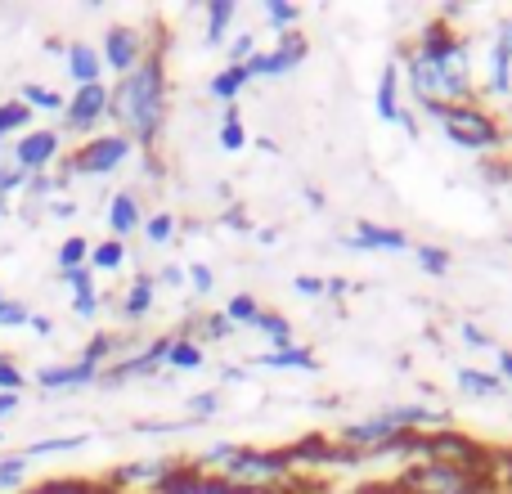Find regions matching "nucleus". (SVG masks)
Masks as SVG:
<instances>
[{"mask_svg":"<svg viewBox=\"0 0 512 494\" xmlns=\"http://www.w3.org/2000/svg\"><path fill=\"white\" fill-rule=\"evenodd\" d=\"M167 104H171V81L162 50H153L140 68L108 86V122L117 126V135H126L144 153H153V144L162 140Z\"/></svg>","mask_w":512,"mask_h":494,"instance_id":"f257e3e1","label":"nucleus"},{"mask_svg":"<svg viewBox=\"0 0 512 494\" xmlns=\"http://www.w3.org/2000/svg\"><path fill=\"white\" fill-rule=\"evenodd\" d=\"M436 131L445 135V144H454L459 153L472 158H499L508 149V122L486 104V99H468V104H454L445 113L432 117Z\"/></svg>","mask_w":512,"mask_h":494,"instance_id":"f03ea898","label":"nucleus"},{"mask_svg":"<svg viewBox=\"0 0 512 494\" xmlns=\"http://www.w3.org/2000/svg\"><path fill=\"white\" fill-rule=\"evenodd\" d=\"M135 158V144L126 140V135L108 131V135H90L81 149H72L68 158H63V180L72 176H113V171H122L126 162Z\"/></svg>","mask_w":512,"mask_h":494,"instance_id":"7ed1b4c3","label":"nucleus"},{"mask_svg":"<svg viewBox=\"0 0 512 494\" xmlns=\"http://www.w3.org/2000/svg\"><path fill=\"white\" fill-rule=\"evenodd\" d=\"M306 59H310V41L301 32L274 36L270 45H261L248 59V77L252 81H288Z\"/></svg>","mask_w":512,"mask_h":494,"instance_id":"20e7f679","label":"nucleus"},{"mask_svg":"<svg viewBox=\"0 0 512 494\" xmlns=\"http://www.w3.org/2000/svg\"><path fill=\"white\" fill-rule=\"evenodd\" d=\"M153 50H162V45L149 41V32H140V27H131V23L108 27L104 41H99V59H104V72H113V77H126V72H135Z\"/></svg>","mask_w":512,"mask_h":494,"instance_id":"39448f33","label":"nucleus"},{"mask_svg":"<svg viewBox=\"0 0 512 494\" xmlns=\"http://www.w3.org/2000/svg\"><path fill=\"white\" fill-rule=\"evenodd\" d=\"M9 162H14L23 176H41L54 162H63V131L59 126H36V131L18 135L14 149H9Z\"/></svg>","mask_w":512,"mask_h":494,"instance_id":"423d86ee","label":"nucleus"},{"mask_svg":"<svg viewBox=\"0 0 512 494\" xmlns=\"http://www.w3.org/2000/svg\"><path fill=\"white\" fill-rule=\"evenodd\" d=\"M59 122H63V131L90 140V135L108 122V86H77L68 95V104H63Z\"/></svg>","mask_w":512,"mask_h":494,"instance_id":"0eeeda50","label":"nucleus"},{"mask_svg":"<svg viewBox=\"0 0 512 494\" xmlns=\"http://www.w3.org/2000/svg\"><path fill=\"white\" fill-rule=\"evenodd\" d=\"M342 247H351V252H373V256H400V252H409V234L405 230H396V225H387V221H355V230H346L342 234Z\"/></svg>","mask_w":512,"mask_h":494,"instance_id":"6e6552de","label":"nucleus"},{"mask_svg":"<svg viewBox=\"0 0 512 494\" xmlns=\"http://www.w3.org/2000/svg\"><path fill=\"white\" fill-rule=\"evenodd\" d=\"M144 203H140V194L135 189H117V194H108V203H104V225H108V239H131V234H140L144 230Z\"/></svg>","mask_w":512,"mask_h":494,"instance_id":"1a4fd4ad","label":"nucleus"},{"mask_svg":"<svg viewBox=\"0 0 512 494\" xmlns=\"http://www.w3.org/2000/svg\"><path fill=\"white\" fill-rule=\"evenodd\" d=\"M373 113H378V122H387V126H405V117H409L405 86H400L396 59H391L387 68L378 72V86H373Z\"/></svg>","mask_w":512,"mask_h":494,"instance_id":"9d476101","label":"nucleus"},{"mask_svg":"<svg viewBox=\"0 0 512 494\" xmlns=\"http://www.w3.org/2000/svg\"><path fill=\"white\" fill-rule=\"evenodd\" d=\"M99 364H90V360H72V364H45V369H36V387L41 391H81V387H95L99 382Z\"/></svg>","mask_w":512,"mask_h":494,"instance_id":"9b49d317","label":"nucleus"},{"mask_svg":"<svg viewBox=\"0 0 512 494\" xmlns=\"http://www.w3.org/2000/svg\"><path fill=\"white\" fill-rule=\"evenodd\" d=\"M454 391L463 400H477V405H490V400H504L508 387L490 373V364H459L454 369Z\"/></svg>","mask_w":512,"mask_h":494,"instance_id":"f8f14e48","label":"nucleus"},{"mask_svg":"<svg viewBox=\"0 0 512 494\" xmlns=\"http://www.w3.org/2000/svg\"><path fill=\"white\" fill-rule=\"evenodd\" d=\"M477 86H481V99L512 95V59H508L504 45L486 41V59L477 63Z\"/></svg>","mask_w":512,"mask_h":494,"instance_id":"ddd939ff","label":"nucleus"},{"mask_svg":"<svg viewBox=\"0 0 512 494\" xmlns=\"http://www.w3.org/2000/svg\"><path fill=\"white\" fill-rule=\"evenodd\" d=\"M63 68H68V77H72V90L104 86V59H99V45H90V41L63 45Z\"/></svg>","mask_w":512,"mask_h":494,"instance_id":"4468645a","label":"nucleus"},{"mask_svg":"<svg viewBox=\"0 0 512 494\" xmlns=\"http://www.w3.org/2000/svg\"><path fill=\"white\" fill-rule=\"evenodd\" d=\"M207 364V346L198 342L189 328H180V333H171L167 342V360H162V369L167 373H198Z\"/></svg>","mask_w":512,"mask_h":494,"instance_id":"2eb2a0df","label":"nucleus"},{"mask_svg":"<svg viewBox=\"0 0 512 494\" xmlns=\"http://www.w3.org/2000/svg\"><path fill=\"white\" fill-rule=\"evenodd\" d=\"M153 306H158V283H153V274H135L131 288H122V297H117V310H122L126 324L149 319Z\"/></svg>","mask_w":512,"mask_h":494,"instance_id":"dca6fc26","label":"nucleus"},{"mask_svg":"<svg viewBox=\"0 0 512 494\" xmlns=\"http://www.w3.org/2000/svg\"><path fill=\"white\" fill-rule=\"evenodd\" d=\"M252 364H261V369H270V373H315L319 369L315 351H310L306 342L283 346V351H261Z\"/></svg>","mask_w":512,"mask_h":494,"instance_id":"f3484780","label":"nucleus"},{"mask_svg":"<svg viewBox=\"0 0 512 494\" xmlns=\"http://www.w3.org/2000/svg\"><path fill=\"white\" fill-rule=\"evenodd\" d=\"M234 23H239V5H234V0H212V5H203V41L207 45L230 41Z\"/></svg>","mask_w":512,"mask_h":494,"instance_id":"a211bd4d","label":"nucleus"},{"mask_svg":"<svg viewBox=\"0 0 512 494\" xmlns=\"http://www.w3.org/2000/svg\"><path fill=\"white\" fill-rule=\"evenodd\" d=\"M252 86V77H248V68H234V63H225L221 72H216L212 81H207V95L216 99V104H225V108H239V99H243V90Z\"/></svg>","mask_w":512,"mask_h":494,"instance_id":"6ab92c4d","label":"nucleus"},{"mask_svg":"<svg viewBox=\"0 0 512 494\" xmlns=\"http://www.w3.org/2000/svg\"><path fill=\"white\" fill-rule=\"evenodd\" d=\"M252 333H261L265 351H283V346H297L292 319H288V315H279V310H261V319L252 324Z\"/></svg>","mask_w":512,"mask_h":494,"instance_id":"aec40b11","label":"nucleus"},{"mask_svg":"<svg viewBox=\"0 0 512 494\" xmlns=\"http://www.w3.org/2000/svg\"><path fill=\"white\" fill-rule=\"evenodd\" d=\"M301 18H306V9H301V5H292V0H265V5H261V23L270 27L274 36H288V32H297V27H301Z\"/></svg>","mask_w":512,"mask_h":494,"instance_id":"412c9836","label":"nucleus"},{"mask_svg":"<svg viewBox=\"0 0 512 494\" xmlns=\"http://www.w3.org/2000/svg\"><path fill=\"white\" fill-rule=\"evenodd\" d=\"M252 144L248 126H243V113L239 108H225L221 113V126H216V149L221 153H243Z\"/></svg>","mask_w":512,"mask_h":494,"instance_id":"4be33fe9","label":"nucleus"},{"mask_svg":"<svg viewBox=\"0 0 512 494\" xmlns=\"http://www.w3.org/2000/svg\"><path fill=\"white\" fill-rule=\"evenodd\" d=\"M90 445V436H45V441H32V445H23V459L32 463V459H59V454H77V450H86Z\"/></svg>","mask_w":512,"mask_h":494,"instance_id":"5701e85b","label":"nucleus"},{"mask_svg":"<svg viewBox=\"0 0 512 494\" xmlns=\"http://www.w3.org/2000/svg\"><path fill=\"white\" fill-rule=\"evenodd\" d=\"M126 256H131V252H126L122 239H104V243H90V261L86 265L95 270V279H99V274H117V270H122Z\"/></svg>","mask_w":512,"mask_h":494,"instance_id":"b1692460","label":"nucleus"},{"mask_svg":"<svg viewBox=\"0 0 512 494\" xmlns=\"http://www.w3.org/2000/svg\"><path fill=\"white\" fill-rule=\"evenodd\" d=\"M414 265L423 274H432V279H445V274L454 270V256H450V247H441V243H414Z\"/></svg>","mask_w":512,"mask_h":494,"instance_id":"393cba45","label":"nucleus"},{"mask_svg":"<svg viewBox=\"0 0 512 494\" xmlns=\"http://www.w3.org/2000/svg\"><path fill=\"white\" fill-rule=\"evenodd\" d=\"M144 243H149V247H171V243H176V234H180V221H176V216H171V212H149V216H144Z\"/></svg>","mask_w":512,"mask_h":494,"instance_id":"a878e982","label":"nucleus"},{"mask_svg":"<svg viewBox=\"0 0 512 494\" xmlns=\"http://www.w3.org/2000/svg\"><path fill=\"white\" fill-rule=\"evenodd\" d=\"M32 108L23 104V99H5L0 104V140H9V135H27L32 131Z\"/></svg>","mask_w":512,"mask_h":494,"instance_id":"bb28decb","label":"nucleus"},{"mask_svg":"<svg viewBox=\"0 0 512 494\" xmlns=\"http://www.w3.org/2000/svg\"><path fill=\"white\" fill-rule=\"evenodd\" d=\"M189 333L198 337V342H225V337H234L239 333V328L230 324V319H225V310H212V315H198L194 324H189Z\"/></svg>","mask_w":512,"mask_h":494,"instance_id":"cd10ccee","label":"nucleus"},{"mask_svg":"<svg viewBox=\"0 0 512 494\" xmlns=\"http://www.w3.org/2000/svg\"><path fill=\"white\" fill-rule=\"evenodd\" d=\"M221 310H225V319H230L234 328H252L256 319H261V310H265V306L252 297V292H234V297L225 301Z\"/></svg>","mask_w":512,"mask_h":494,"instance_id":"c85d7f7f","label":"nucleus"},{"mask_svg":"<svg viewBox=\"0 0 512 494\" xmlns=\"http://www.w3.org/2000/svg\"><path fill=\"white\" fill-rule=\"evenodd\" d=\"M18 99H23L27 108H41V113H63V104H68V95H59L54 86H36V81H27L23 90H18Z\"/></svg>","mask_w":512,"mask_h":494,"instance_id":"c756f323","label":"nucleus"},{"mask_svg":"<svg viewBox=\"0 0 512 494\" xmlns=\"http://www.w3.org/2000/svg\"><path fill=\"white\" fill-rule=\"evenodd\" d=\"M86 261H90V239H81V234H68V239L59 243V252H54V265H59V274L81 270Z\"/></svg>","mask_w":512,"mask_h":494,"instance_id":"7c9ffc66","label":"nucleus"},{"mask_svg":"<svg viewBox=\"0 0 512 494\" xmlns=\"http://www.w3.org/2000/svg\"><path fill=\"white\" fill-rule=\"evenodd\" d=\"M256 50H261V36H256L252 27H248V32H234L230 41H225V63H234V68H248V59H252Z\"/></svg>","mask_w":512,"mask_h":494,"instance_id":"2f4dec72","label":"nucleus"},{"mask_svg":"<svg viewBox=\"0 0 512 494\" xmlns=\"http://www.w3.org/2000/svg\"><path fill=\"white\" fill-rule=\"evenodd\" d=\"M27 486V459L23 454H5L0 459V494H14Z\"/></svg>","mask_w":512,"mask_h":494,"instance_id":"473e14b6","label":"nucleus"},{"mask_svg":"<svg viewBox=\"0 0 512 494\" xmlns=\"http://www.w3.org/2000/svg\"><path fill=\"white\" fill-rule=\"evenodd\" d=\"M185 409H189V423H207V418L221 414V391H194L185 400Z\"/></svg>","mask_w":512,"mask_h":494,"instance_id":"72a5a7b5","label":"nucleus"},{"mask_svg":"<svg viewBox=\"0 0 512 494\" xmlns=\"http://www.w3.org/2000/svg\"><path fill=\"white\" fill-rule=\"evenodd\" d=\"M185 274H189V292H194V297H212L216 292V274L207 261H189Z\"/></svg>","mask_w":512,"mask_h":494,"instance_id":"f704fd0d","label":"nucleus"},{"mask_svg":"<svg viewBox=\"0 0 512 494\" xmlns=\"http://www.w3.org/2000/svg\"><path fill=\"white\" fill-rule=\"evenodd\" d=\"M27 319H32V306L18 297H5L0 301V328H27Z\"/></svg>","mask_w":512,"mask_h":494,"instance_id":"c9c22d12","label":"nucleus"},{"mask_svg":"<svg viewBox=\"0 0 512 494\" xmlns=\"http://www.w3.org/2000/svg\"><path fill=\"white\" fill-rule=\"evenodd\" d=\"M153 283H158V292L167 288V292H189V274H185V265H176V261H167L158 274H153Z\"/></svg>","mask_w":512,"mask_h":494,"instance_id":"e433bc0d","label":"nucleus"},{"mask_svg":"<svg viewBox=\"0 0 512 494\" xmlns=\"http://www.w3.org/2000/svg\"><path fill=\"white\" fill-rule=\"evenodd\" d=\"M23 387H27V373L18 369L9 355H0V391H9V396H23Z\"/></svg>","mask_w":512,"mask_h":494,"instance_id":"4c0bfd02","label":"nucleus"},{"mask_svg":"<svg viewBox=\"0 0 512 494\" xmlns=\"http://www.w3.org/2000/svg\"><path fill=\"white\" fill-rule=\"evenodd\" d=\"M59 279H63V288H68V297H81V292H95V288H99V283H95V270H90V265L59 274Z\"/></svg>","mask_w":512,"mask_h":494,"instance_id":"58836bf2","label":"nucleus"},{"mask_svg":"<svg viewBox=\"0 0 512 494\" xmlns=\"http://www.w3.org/2000/svg\"><path fill=\"white\" fill-rule=\"evenodd\" d=\"M459 337H463V342L472 346V351H490V355L499 351L495 333H486V328H481V324H459Z\"/></svg>","mask_w":512,"mask_h":494,"instance_id":"ea45409f","label":"nucleus"},{"mask_svg":"<svg viewBox=\"0 0 512 494\" xmlns=\"http://www.w3.org/2000/svg\"><path fill=\"white\" fill-rule=\"evenodd\" d=\"M99 310H104V292H81V297H72V315L77 319H95Z\"/></svg>","mask_w":512,"mask_h":494,"instance_id":"a19ab883","label":"nucleus"},{"mask_svg":"<svg viewBox=\"0 0 512 494\" xmlns=\"http://www.w3.org/2000/svg\"><path fill=\"white\" fill-rule=\"evenodd\" d=\"M27 185V176H23V171H18L14 167V162H0V198H9V194H18V189H23Z\"/></svg>","mask_w":512,"mask_h":494,"instance_id":"79ce46f5","label":"nucleus"},{"mask_svg":"<svg viewBox=\"0 0 512 494\" xmlns=\"http://www.w3.org/2000/svg\"><path fill=\"white\" fill-rule=\"evenodd\" d=\"M292 292H297L301 301H319L324 297V279H319V274H297V279H292Z\"/></svg>","mask_w":512,"mask_h":494,"instance_id":"37998d69","label":"nucleus"},{"mask_svg":"<svg viewBox=\"0 0 512 494\" xmlns=\"http://www.w3.org/2000/svg\"><path fill=\"white\" fill-rule=\"evenodd\" d=\"M41 212H50V216H77V203H72V198H50V203L41 207Z\"/></svg>","mask_w":512,"mask_h":494,"instance_id":"c03bdc74","label":"nucleus"},{"mask_svg":"<svg viewBox=\"0 0 512 494\" xmlns=\"http://www.w3.org/2000/svg\"><path fill=\"white\" fill-rule=\"evenodd\" d=\"M490 41H495V45H504V50H508V59H512V14H508L499 27H495V36H490Z\"/></svg>","mask_w":512,"mask_h":494,"instance_id":"a18cd8bd","label":"nucleus"},{"mask_svg":"<svg viewBox=\"0 0 512 494\" xmlns=\"http://www.w3.org/2000/svg\"><path fill=\"white\" fill-rule=\"evenodd\" d=\"M27 328H32L36 337H50V333H54V319H50V315H36V310H32V319H27Z\"/></svg>","mask_w":512,"mask_h":494,"instance_id":"49530a36","label":"nucleus"},{"mask_svg":"<svg viewBox=\"0 0 512 494\" xmlns=\"http://www.w3.org/2000/svg\"><path fill=\"white\" fill-rule=\"evenodd\" d=\"M18 409V396H9V391H0V418H9Z\"/></svg>","mask_w":512,"mask_h":494,"instance_id":"de8ad7c7","label":"nucleus"},{"mask_svg":"<svg viewBox=\"0 0 512 494\" xmlns=\"http://www.w3.org/2000/svg\"><path fill=\"white\" fill-rule=\"evenodd\" d=\"M5 216H9V198H0V221H5Z\"/></svg>","mask_w":512,"mask_h":494,"instance_id":"09e8293b","label":"nucleus"},{"mask_svg":"<svg viewBox=\"0 0 512 494\" xmlns=\"http://www.w3.org/2000/svg\"><path fill=\"white\" fill-rule=\"evenodd\" d=\"M5 297H9V292H5V288H0V301H5Z\"/></svg>","mask_w":512,"mask_h":494,"instance_id":"8fccbe9b","label":"nucleus"},{"mask_svg":"<svg viewBox=\"0 0 512 494\" xmlns=\"http://www.w3.org/2000/svg\"><path fill=\"white\" fill-rule=\"evenodd\" d=\"M0 149H5V140H0Z\"/></svg>","mask_w":512,"mask_h":494,"instance_id":"3c124183","label":"nucleus"},{"mask_svg":"<svg viewBox=\"0 0 512 494\" xmlns=\"http://www.w3.org/2000/svg\"><path fill=\"white\" fill-rule=\"evenodd\" d=\"M0 441H5V432H0Z\"/></svg>","mask_w":512,"mask_h":494,"instance_id":"603ef678","label":"nucleus"}]
</instances>
